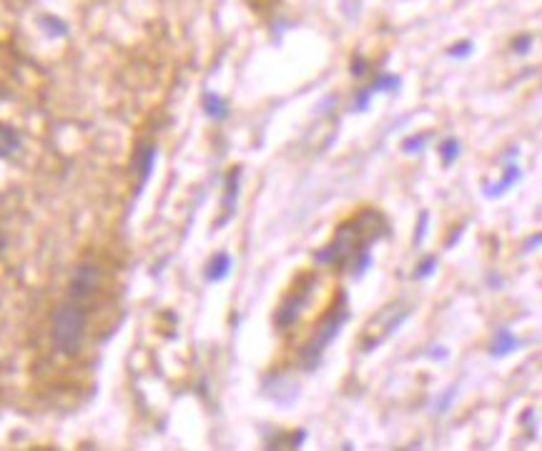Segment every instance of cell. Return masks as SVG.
I'll list each match as a JSON object with an SVG mask.
<instances>
[{"label":"cell","instance_id":"cell-16","mask_svg":"<svg viewBox=\"0 0 542 451\" xmlns=\"http://www.w3.org/2000/svg\"><path fill=\"white\" fill-rule=\"evenodd\" d=\"M530 46H532V35H520V38H515V43H512V50L525 55L530 50Z\"/></svg>","mask_w":542,"mask_h":451},{"label":"cell","instance_id":"cell-19","mask_svg":"<svg viewBox=\"0 0 542 451\" xmlns=\"http://www.w3.org/2000/svg\"><path fill=\"white\" fill-rule=\"evenodd\" d=\"M542 243V233H537L535 238H530L527 243H525V249H537V246H540Z\"/></svg>","mask_w":542,"mask_h":451},{"label":"cell","instance_id":"cell-11","mask_svg":"<svg viewBox=\"0 0 542 451\" xmlns=\"http://www.w3.org/2000/svg\"><path fill=\"white\" fill-rule=\"evenodd\" d=\"M229 271H231L229 253H216V256L209 261V266H206V278H209V281H221V278L229 276Z\"/></svg>","mask_w":542,"mask_h":451},{"label":"cell","instance_id":"cell-2","mask_svg":"<svg viewBox=\"0 0 542 451\" xmlns=\"http://www.w3.org/2000/svg\"><path fill=\"white\" fill-rule=\"evenodd\" d=\"M86 323H88V311L86 303L66 298V303L58 306L50 321V341L53 349L61 356H75L83 346V336H86Z\"/></svg>","mask_w":542,"mask_h":451},{"label":"cell","instance_id":"cell-1","mask_svg":"<svg viewBox=\"0 0 542 451\" xmlns=\"http://www.w3.org/2000/svg\"><path fill=\"white\" fill-rule=\"evenodd\" d=\"M384 233V218L374 211L354 215L337 231L334 241L319 253L321 263H332L339 269H349L354 276L364 274L369 266V249Z\"/></svg>","mask_w":542,"mask_h":451},{"label":"cell","instance_id":"cell-18","mask_svg":"<svg viewBox=\"0 0 542 451\" xmlns=\"http://www.w3.org/2000/svg\"><path fill=\"white\" fill-rule=\"evenodd\" d=\"M41 23H43V26H46V28H50L53 33H55V30H58V33H66V30H68V28L63 26V23L58 21V18H48V15H46V18H43Z\"/></svg>","mask_w":542,"mask_h":451},{"label":"cell","instance_id":"cell-12","mask_svg":"<svg viewBox=\"0 0 542 451\" xmlns=\"http://www.w3.org/2000/svg\"><path fill=\"white\" fill-rule=\"evenodd\" d=\"M203 111L211 115V118H216V121H221V118H226V113H229V108H226V103L218 98L216 93H206L203 95Z\"/></svg>","mask_w":542,"mask_h":451},{"label":"cell","instance_id":"cell-13","mask_svg":"<svg viewBox=\"0 0 542 451\" xmlns=\"http://www.w3.org/2000/svg\"><path fill=\"white\" fill-rule=\"evenodd\" d=\"M457 155H460V141L457 138H445V143H442V163L452 166L457 161Z\"/></svg>","mask_w":542,"mask_h":451},{"label":"cell","instance_id":"cell-6","mask_svg":"<svg viewBox=\"0 0 542 451\" xmlns=\"http://www.w3.org/2000/svg\"><path fill=\"white\" fill-rule=\"evenodd\" d=\"M153 163H156V148L151 146V143H141L138 146V151H136V171H138V178H141V186L138 189H143V183L149 181L151 171H153Z\"/></svg>","mask_w":542,"mask_h":451},{"label":"cell","instance_id":"cell-17","mask_svg":"<svg viewBox=\"0 0 542 451\" xmlns=\"http://www.w3.org/2000/svg\"><path fill=\"white\" fill-rule=\"evenodd\" d=\"M467 53H472V43L469 41L467 43L462 41V43H457L454 48H449V55H452V58H465Z\"/></svg>","mask_w":542,"mask_h":451},{"label":"cell","instance_id":"cell-4","mask_svg":"<svg viewBox=\"0 0 542 451\" xmlns=\"http://www.w3.org/2000/svg\"><path fill=\"white\" fill-rule=\"evenodd\" d=\"M344 321H346V309H344V303L339 301V309L324 318L321 329L314 334V338L309 341V344H306L304 354H301V356H304V366H306V369H314V366H317L319 356H321V351L332 344L334 336H337V331L342 329V323H344Z\"/></svg>","mask_w":542,"mask_h":451},{"label":"cell","instance_id":"cell-7","mask_svg":"<svg viewBox=\"0 0 542 451\" xmlns=\"http://www.w3.org/2000/svg\"><path fill=\"white\" fill-rule=\"evenodd\" d=\"M520 175H522L520 166H517V163H515V158H510L507 169H505V173H502L500 181H497L495 186H487L489 198H500L502 193H507V191L512 189V186H515L517 181H520Z\"/></svg>","mask_w":542,"mask_h":451},{"label":"cell","instance_id":"cell-14","mask_svg":"<svg viewBox=\"0 0 542 451\" xmlns=\"http://www.w3.org/2000/svg\"><path fill=\"white\" fill-rule=\"evenodd\" d=\"M427 138L429 135H424V133L414 135V138H409V141L402 143V151H404V153H417V151H422L424 146H427Z\"/></svg>","mask_w":542,"mask_h":451},{"label":"cell","instance_id":"cell-5","mask_svg":"<svg viewBox=\"0 0 542 451\" xmlns=\"http://www.w3.org/2000/svg\"><path fill=\"white\" fill-rule=\"evenodd\" d=\"M95 286H98V269H95L93 263H81V266L75 269L71 283H68V298L81 301V303L91 301Z\"/></svg>","mask_w":542,"mask_h":451},{"label":"cell","instance_id":"cell-3","mask_svg":"<svg viewBox=\"0 0 542 451\" xmlns=\"http://www.w3.org/2000/svg\"><path fill=\"white\" fill-rule=\"evenodd\" d=\"M406 314H409V309L402 306V303H392V306H386L384 311H380V314L369 321L366 331H362V336H364V341H366L364 349L369 351L377 344H382L384 338H389V334L397 331L402 323L406 321Z\"/></svg>","mask_w":542,"mask_h":451},{"label":"cell","instance_id":"cell-10","mask_svg":"<svg viewBox=\"0 0 542 451\" xmlns=\"http://www.w3.org/2000/svg\"><path fill=\"white\" fill-rule=\"evenodd\" d=\"M236 198H239V169H234L226 178V195H224V218L221 223H226L236 209Z\"/></svg>","mask_w":542,"mask_h":451},{"label":"cell","instance_id":"cell-9","mask_svg":"<svg viewBox=\"0 0 542 451\" xmlns=\"http://www.w3.org/2000/svg\"><path fill=\"white\" fill-rule=\"evenodd\" d=\"M520 349V341H517L512 334H510L507 329H500L495 334V338H492V346H489V354L495 358H502V356H510L512 351Z\"/></svg>","mask_w":542,"mask_h":451},{"label":"cell","instance_id":"cell-8","mask_svg":"<svg viewBox=\"0 0 542 451\" xmlns=\"http://www.w3.org/2000/svg\"><path fill=\"white\" fill-rule=\"evenodd\" d=\"M23 146V138L21 133L13 128V126H8V123H0V158H10L21 151Z\"/></svg>","mask_w":542,"mask_h":451},{"label":"cell","instance_id":"cell-15","mask_svg":"<svg viewBox=\"0 0 542 451\" xmlns=\"http://www.w3.org/2000/svg\"><path fill=\"white\" fill-rule=\"evenodd\" d=\"M434 269H437V258H434V256H427V258H424V261L420 263V266H417V271H414V276H417V278H427Z\"/></svg>","mask_w":542,"mask_h":451}]
</instances>
